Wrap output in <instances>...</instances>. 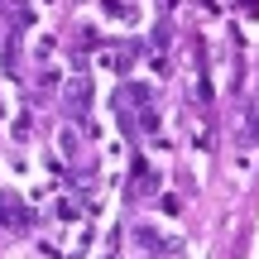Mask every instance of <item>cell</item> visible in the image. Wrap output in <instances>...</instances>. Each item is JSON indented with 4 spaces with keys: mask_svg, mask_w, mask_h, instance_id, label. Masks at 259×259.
I'll list each match as a JSON object with an SVG mask.
<instances>
[{
    "mask_svg": "<svg viewBox=\"0 0 259 259\" xmlns=\"http://www.w3.org/2000/svg\"><path fill=\"white\" fill-rule=\"evenodd\" d=\"M240 144H259V111H250V115H245V130H240Z\"/></svg>",
    "mask_w": 259,
    "mask_h": 259,
    "instance_id": "277c9868",
    "label": "cell"
},
{
    "mask_svg": "<svg viewBox=\"0 0 259 259\" xmlns=\"http://www.w3.org/2000/svg\"><path fill=\"white\" fill-rule=\"evenodd\" d=\"M92 77H67V115H72V120H87V115H92Z\"/></svg>",
    "mask_w": 259,
    "mask_h": 259,
    "instance_id": "6da1fadb",
    "label": "cell"
},
{
    "mask_svg": "<svg viewBox=\"0 0 259 259\" xmlns=\"http://www.w3.org/2000/svg\"><path fill=\"white\" fill-rule=\"evenodd\" d=\"M135 240H139V250H149V254H163V250H168V245L158 240V235L149 231V226H139V231H135Z\"/></svg>",
    "mask_w": 259,
    "mask_h": 259,
    "instance_id": "3957f363",
    "label": "cell"
},
{
    "mask_svg": "<svg viewBox=\"0 0 259 259\" xmlns=\"http://www.w3.org/2000/svg\"><path fill=\"white\" fill-rule=\"evenodd\" d=\"M24 226H34L29 206L19 202L15 192H0V235H10V231H24Z\"/></svg>",
    "mask_w": 259,
    "mask_h": 259,
    "instance_id": "7a4b0ae2",
    "label": "cell"
}]
</instances>
